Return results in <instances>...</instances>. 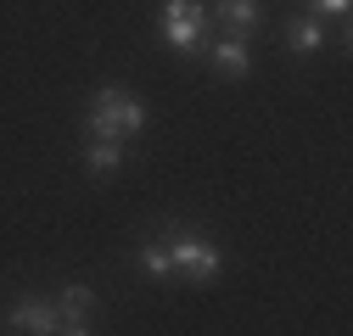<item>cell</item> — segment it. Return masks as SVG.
<instances>
[{"label": "cell", "mask_w": 353, "mask_h": 336, "mask_svg": "<svg viewBox=\"0 0 353 336\" xmlns=\"http://www.w3.org/2000/svg\"><path fill=\"white\" fill-rule=\"evenodd\" d=\"M168 258H174V269H185L191 280H213L219 275V246L202 241V235H180L168 246Z\"/></svg>", "instance_id": "obj_3"}, {"label": "cell", "mask_w": 353, "mask_h": 336, "mask_svg": "<svg viewBox=\"0 0 353 336\" xmlns=\"http://www.w3.org/2000/svg\"><path fill=\"white\" fill-rule=\"evenodd\" d=\"M286 39H292V51H320V45H325V28H320L314 17H297Z\"/></svg>", "instance_id": "obj_9"}, {"label": "cell", "mask_w": 353, "mask_h": 336, "mask_svg": "<svg viewBox=\"0 0 353 336\" xmlns=\"http://www.w3.org/2000/svg\"><path fill=\"white\" fill-rule=\"evenodd\" d=\"M12 325H17V330H34V336H39V330H57L62 319H57V308H51V303H39V297H23V303L12 308Z\"/></svg>", "instance_id": "obj_5"}, {"label": "cell", "mask_w": 353, "mask_h": 336, "mask_svg": "<svg viewBox=\"0 0 353 336\" xmlns=\"http://www.w3.org/2000/svg\"><path fill=\"white\" fill-rule=\"evenodd\" d=\"M213 67L219 73H225V78H247V45H241V34H230V39H219V45H213Z\"/></svg>", "instance_id": "obj_6"}, {"label": "cell", "mask_w": 353, "mask_h": 336, "mask_svg": "<svg viewBox=\"0 0 353 336\" xmlns=\"http://www.w3.org/2000/svg\"><path fill=\"white\" fill-rule=\"evenodd\" d=\"M90 308H96V291L90 286H68L62 291V325L57 330H68V336H84V330H90Z\"/></svg>", "instance_id": "obj_4"}, {"label": "cell", "mask_w": 353, "mask_h": 336, "mask_svg": "<svg viewBox=\"0 0 353 336\" xmlns=\"http://www.w3.org/2000/svg\"><path fill=\"white\" fill-rule=\"evenodd\" d=\"M308 6H314V12H331V17H342V12L353 6V0H308Z\"/></svg>", "instance_id": "obj_11"}, {"label": "cell", "mask_w": 353, "mask_h": 336, "mask_svg": "<svg viewBox=\"0 0 353 336\" xmlns=\"http://www.w3.org/2000/svg\"><path fill=\"white\" fill-rule=\"evenodd\" d=\"M219 17H225L230 34H247L258 23V0H219Z\"/></svg>", "instance_id": "obj_7"}, {"label": "cell", "mask_w": 353, "mask_h": 336, "mask_svg": "<svg viewBox=\"0 0 353 336\" xmlns=\"http://www.w3.org/2000/svg\"><path fill=\"white\" fill-rule=\"evenodd\" d=\"M202 28H208V12L196 6V0H168L163 6V39L174 51H191L202 39Z\"/></svg>", "instance_id": "obj_2"}, {"label": "cell", "mask_w": 353, "mask_h": 336, "mask_svg": "<svg viewBox=\"0 0 353 336\" xmlns=\"http://www.w3.org/2000/svg\"><path fill=\"white\" fill-rule=\"evenodd\" d=\"M146 123V107L141 96L118 90V84H107V90H96V107H90V135L96 140H129Z\"/></svg>", "instance_id": "obj_1"}, {"label": "cell", "mask_w": 353, "mask_h": 336, "mask_svg": "<svg viewBox=\"0 0 353 336\" xmlns=\"http://www.w3.org/2000/svg\"><path fill=\"white\" fill-rule=\"evenodd\" d=\"M123 157V140H96L90 135V151H84V162H90V174H112Z\"/></svg>", "instance_id": "obj_8"}, {"label": "cell", "mask_w": 353, "mask_h": 336, "mask_svg": "<svg viewBox=\"0 0 353 336\" xmlns=\"http://www.w3.org/2000/svg\"><path fill=\"white\" fill-rule=\"evenodd\" d=\"M141 264H146L152 275H174V258H168V246H146V252H141Z\"/></svg>", "instance_id": "obj_10"}]
</instances>
